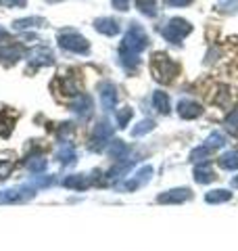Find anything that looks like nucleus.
<instances>
[{"label": "nucleus", "instance_id": "nucleus-1", "mask_svg": "<svg viewBox=\"0 0 238 251\" xmlns=\"http://www.w3.org/2000/svg\"><path fill=\"white\" fill-rule=\"evenodd\" d=\"M192 31V25H190L188 21H184V19H171L167 25H165L163 29H161V34H163V38L167 42H171V44H178V42H182L184 38Z\"/></svg>", "mask_w": 238, "mask_h": 251}, {"label": "nucleus", "instance_id": "nucleus-2", "mask_svg": "<svg viewBox=\"0 0 238 251\" xmlns=\"http://www.w3.org/2000/svg\"><path fill=\"white\" fill-rule=\"evenodd\" d=\"M146 44H148V36L144 34V29L138 27V25H132L128 36L123 38V50H130V52H136V54L140 50H144Z\"/></svg>", "mask_w": 238, "mask_h": 251}, {"label": "nucleus", "instance_id": "nucleus-3", "mask_svg": "<svg viewBox=\"0 0 238 251\" xmlns=\"http://www.w3.org/2000/svg\"><path fill=\"white\" fill-rule=\"evenodd\" d=\"M113 138V126L109 122H98L92 130V138H90V151H102L109 140Z\"/></svg>", "mask_w": 238, "mask_h": 251}, {"label": "nucleus", "instance_id": "nucleus-4", "mask_svg": "<svg viewBox=\"0 0 238 251\" xmlns=\"http://www.w3.org/2000/svg\"><path fill=\"white\" fill-rule=\"evenodd\" d=\"M178 72V65L176 63H171L169 57H165V54H155V61H153V74L157 80L161 82H169L173 75Z\"/></svg>", "mask_w": 238, "mask_h": 251}, {"label": "nucleus", "instance_id": "nucleus-5", "mask_svg": "<svg viewBox=\"0 0 238 251\" xmlns=\"http://www.w3.org/2000/svg\"><path fill=\"white\" fill-rule=\"evenodd\" d=\"M192 197V193H190V188L182 186V188H171L167 193H161L157 197V203H165V205H180V203L188 201Z\"/></svg>", "mask_w": 238, "mask_h": 251}, {"label": "nucleus", "instance_id": "nucleus-6", "mask_svg": "<svg viewBox=\"0 0 238 251\" xmlns=\"http://www.w3.org/2000/svg\"><path fill=\"white\" fill-rule=\"evenodd\" d=\"M150 176H153V168H150V166H144V168H140L136 174H134V176L128 180V182L119 184L117 188H119V191H136V188H140L142 184H146V182H148Z\"/></svg>", "mask_w": 238, "mask_h": 251}, {"label": "nucleus", "instance_id": "nucleus-7", "mask_svg": "<svg viewBox=\"0 0 238 251\" xmlns=\"http://www.w3.org/2000/svg\"><path fill=\"white\" fill-rule=\"evenodd\" d=\"M34 197V188H9V191H0V203H19Z\"/></svg>", "mask_w": 238, "mask_h": 251}, {"label": "nucleus", "instance_id": "nucleus-8", "mask_svg": "<svg viewBox=\"0 0 238 251\" xmlns=\"http://www.w3.org/2000/svg\"><path fill=\"white\" fill-rule=\"evenodd\" d=\"M178 115L182 120H196L203 115V107L192 99H182L178 103Z\"/></svg>", "mask_w": 238, "mask_h": 251}, {"label": "nucleus", "instance_id": "nucleus-9", "mask_svg": "<svg viewBox=\"0 0 238 251\" xmlns=\"http://www.w3.org/2000/svg\"><path fill=\"white\" fill-rule=\"evenodd\" d=\"M71 111H75L82 120L92 115V99L88 94H79V97L73 100V105H71Z\"/></svg>", "mask_w": 238, "mask_h": 251}, {"label": "nucleus", "instance_id": "nucleus-10", "mask_svg": "<svg viewBox=\"0 0 238 251\" xmlns=\"http://www.w3.org/2000/svg\"><path fill=\"white\" fill-rule=\"evenodd\" d=\"M100 103H102V107H105L107 111H111V109L115 107V103H117V92H115V86L113 84H109V82L100 84Z\"/></svg>", "mask_w": 238, "mask_h": 251}, {"label": "nucleus", "instance_id": "nucleus-11", "mask_svg": "<svg viewBox=\"0 0 238 251\" xmlns=\"http://www.w3.org/2000/svg\"><path fill=\"white\" fill-rule=\"evenodd\" d=\"M128 151H130V147L125 145L123 140H119V138L111 140L109 147H107V155L111 157V159H115V161H123L125 155H128Z\"/></svg>", "mask_w": 238, "mask_h": 251}, {"label": "nucleus", "instance_id": "nucleus-12", "mask_svg": "<svg viewBox=\"0 0 238 251\" xmlns=\"http://www.w3.org/2000/svg\"><path fill=\"white\" fill-rule=\"evenodd\" d=\"M61 46L63 49H69L73 52H88V42L79 36H63L61 38Z\"/></svg>", "mask_w": 238, "mask_h": 251}, {"label": "nucleus", "instance_id": "nucleus-13", "mask_svg": "<svg viewBox=\"0 0 238 251\" xmlns=\"http://www.w3.org/2000/svg\"><path fill=\"white\" fill-rule=\"evenodd\" d=\"M217 176H215V172L211 170L209 166V161L207 163H196V168H194V180L198 184H209L213 182Z\"/></svg>", "mask_w": 238, "mask_h": 251}, {"label": "nucleus", "instance_id": "nucleus-14", "mask_svg": "<svg viewBox=\"0 0 238 251\" xmlns=\"http://www.w3.org/2000/svg\"><path fill=\"white\" fill-rule=\"evenodd\" d=\"M57 159L63 163V166H69V163H75V159H77L75 147L71 145V143H61L59 151H57Z\"/></svg>", "mask_w": 238, "mask_h": 251}, {"label": "nucleus", "instance_id": "nucleus-15", "mask_svg": "<svg viewBox=\"0 0 238 251\" xmlns=\"http://www.w3.org/2000/svg\"><path fill=\"white\" fill-rule=\"evenodd\" d=\"M65 184L67 188H73V191H86V188L90 186V178L84 176V174H71L65 178Z\"/></svg>", "mask_w": 238, "mask_h": 251}, {"label": "nucleus", "instance_id": "nucleus-16", "mask_svg": "<svg viewBox=\"0 0 238 251\" xmlns=\"http://www.w3.org/2000/svg\"><path fill=\"white\" fill-rule=\"evenodd\" d=\"M230 199H232V193L226 191V188H213V191H209L205 195V201L213 203V205H217V203H228Z\"/></svg>", "mask_w": 238, "mask_h": 251}, {"label": "nucleus", "instance_id": "nucleus-17", "mask_svg": "<svg viewBox=\"0 0 238 251\" xmlns=\"http://www.w3.org/2000/svg\"><path fill=\"white\" fill-rule=\"evenodd\" d=\"M23 166H25V170L34 172V174H40V172L46 170V159H44L42 155H29Z\"/></svg>", "mask_w": 238, "mask_h": 251}, {"label": "nucleus", "instance_id": "nucleus-18", "mask_svg": "<svg viewBox=\"0 0 238 251\" xmlns=\"http://www.w3.org/2000/svg\"><path fill=\"white\" fill-rule=\"evenodd\" d=\"M219 168L224 170H238V153L236 151H226L224 155H219Z\"/></svg>", "mask_w": 238, "mask_h": 251}, {"label": "nucleus", "instance_id": "nucleus-19", "mask_svg": "<svg viewBox=\"0 0 238 251\" xmlns=\"http://www.w3.org/2000/svg\"><path fill=\"white\" fill-rule=\"evenodd\" d=\"M153 105H155V109L159 113H169V97L165 92H161V90H157L155 94H153Z\"/></svg>", "mask_w": 238, "mask_h": 251}, {"label": "nucleus", "instance_id": "nucleus-20", "mask_svg": "<svg viewBox=\"0 0 238 251\" xmlns=\"http://www.w3.org/2000/svg\"><path fill=\"white\" fill-rule=\"evenodd\" d=\"M209 157H211V149L209 147H196L192 153H190V159H192L194 163H207L209 161Z\"/></svg>", "mask_w": 238, "mask_h": 251}, {"label": "nucleus", "instance_id": "nucleus-21", "mask_svg": "<svg viewBox=\"0 0 238 251\" xmlns=\"http://www.w3.org/2000/svg\"><path fill=\"white\" fill-rule=\"evenodd\" d=\"M226 145V136L221 134V132H211V134L207 136V140H205V147H209L211 151H215V149H221Z\"/></svg>", "mask_w": 238, "mask_h": 251}, {"label": "nucleus", "instance_id": "nucleus-22", "mask_svg": "<svg viewBox=\"0 0 238 251\" xmlns=\"http://www.w3.org/2000/svg\"><path fill=\"white\" fill-rule=\"evenodd\" d=\"M96 29L102 31V34H107V36H113V34H117V31H119L117 23L111 21V19H98L96 21Z\"/></svg>", "mask_w": 238, "mask_h": 251}, {"label": "nucleus", "instance_id": "nucleus-23", "mask_svg": "<svg viewBox=\"0 0 238 251\" xmlns=\"http://www.w3.org/2000/svg\"><path fill=\"white\" fill-rule=\"evenodd\" d=\"M155 122L153 120H142L136 128L132 130V136H142V134H146V132H150V130H155Z\"/></svg>", "mask_w": 238, "mask_h": 251}, {"label": "nucleus", "instance_id": "nucleus-24", "mask_svg": "<svg viewBox=\"0 0 238 251\" xmlns=\"http://www.w3.org/2000/svg\"><path fill=\"white\" fill-rule=\"evenodd\" d=\"M224 124H226V130L230 132V134H236L238 132V109H234V111L226 117Z\"/></svg>", "mask_w": 238, "mask_h": 251}, {"label": "nucleus", "instance_id": "nucleus-25", "mask_svg": "<svg viewBox=\"0 0 238 251\" xmlns=\"http://www.w3.org/2000/svg\"><path fill=\"white\" fill-rule=\"evenodd\" d=\"M132 115H134L132 109H130V107H123L121 111L117 113V126H119V128H125V126H128V122L132 120Z\"/></svg>", "mask_w": 238, "mask_h": 251}, {"label": "nucleus", "instance_id": "nucleus-26", "mask_svg": "<svg viewBox=\"0 0 238 251\" xmlns=\"http://www.w3.org/2000/svg\"><path fill=\"white\" fill-rule=\"evenodd\" d=\"M219 9L226 13H234V11H238V0H221Z\"/></svg>", "mask_w": 238, "mask_h": 251}, {"label": "nucleus", "instance_id": "nucleus-27", "mask_svg": "<svg viewBox=\"0 0 238 251\" xmlns=\"http://www.w3.org/2000/svg\"><path fill=\"white\" fill-rule=\"evenodd\" d=\"M11 174V163L9 161H0V180Z\"/></svg>", "mask_w": 238, "mask_h": 251}, {"label": "nucleus", "instance_id": "nucleus-28", "mask_svg": "<svg viewBox=\"0 0 238 251\" xmlns=\"http://www.w3.org/2000/svg\"><path fill=\"white\" fill-rule=\"evenodd\" d=\"M190 2H192V0H167V4H171V6H184Z\"/></svg>", "mask_w": 238, "mask_h": 251}, {"label": "nucleus", "instance_id": "nucleus-29", "mask_svg": "<svg viewBox=\"0 0 238 251\" xmlns=\"http://www.w3.org/2000/svg\"><path fill=\"white\" fill-rule=\"evenodd\" d=\"M232 186H234V188H238V178H234V180H232Z\"/></svg>", "mask_w": 238, "mask_h": 251}]
</instances>
